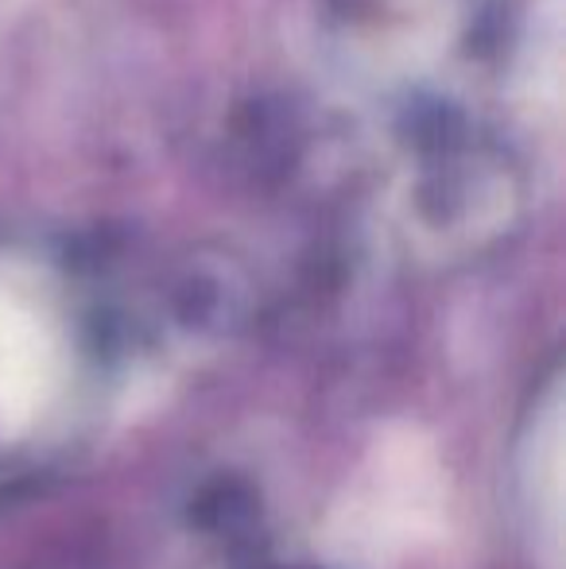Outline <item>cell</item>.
Segmentation results:
<instances>
[{
  "label": "cell",
  "instance_id": "6da1fadb",
  "mask_svg": "<svg viewBox=\"0 0 566 569\" xmlns=\"http://www.w3.org/2000/svg\"><path fill=\"white\" fill-rule=\"evenodd\" d=\"M469 20V0H330L341 67L380 86L404 82L450 51Z\"/></svg>",
  "mask_w": 566,
  "mask_h": 569
},
{
  "label": "cell",
  "instance_id": "7a4b0ae2",
  "mask_svg": "<svg viewBox=\"0 0 566 569\" xmlns=\"http://www.w3.org/2000/svg\"><path fill=\"white\" fill-rule=\"evenodd\" d=\"M59 357L47 322L0 287V430H28L54 391Z\"/></svg>",
  "mask_w": 566,
  "mask_h": 569
},
{
  "label": "cell",
  "instance_id": "3957f363",
  "mask_svg": "<svg viewBox=\"0 0 566 569\" xmlns=\"http://www.w3.org/2000/svg\"><path fill=\"white\" fill-rule=\"evenodd\" d=\"M524 508L532 511L539 562L563 569V403L552 396V407L539 415L536 435L524 446Z\"/></svg>",
  "mask_w": 566,
  "mask_h": 569
}]
</instances>
